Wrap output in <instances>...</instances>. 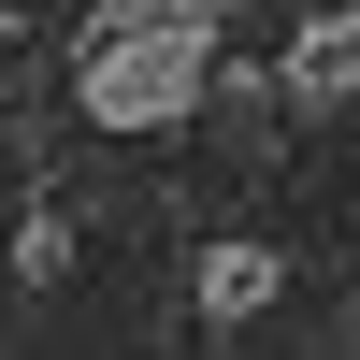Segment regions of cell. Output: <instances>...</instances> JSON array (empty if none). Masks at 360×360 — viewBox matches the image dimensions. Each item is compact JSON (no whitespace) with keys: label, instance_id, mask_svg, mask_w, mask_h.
<instances>
[{"label":"cell","instance_id":"cell-2","mask_svg":"<svg viewBox=\"0 0 360 360\" xmlns=\"http://www.w3.org/2000/svg\"><path fill=\"white\" fill-rule=\"evenodd\" d=\"M274 86H288V101H360V0H332V15H303V29H288Z\"/></svg>","mask_w":360,"mask_h":360},{"label":"cell","instance_id":"cell-3","mask_svg":"<svg viewBox=\"0 0 360 360\" xmlns=\"http://www.w3.org/2000/svg\"><path fill=\"white\" fill-rule=\"evenodd\" d=\"M274 245H202V317H217V332H245V317H274Z\"/></svg>","mask_w":360,"mask_h":360},{"label":"cell","instance_id":"cell-1","mask_svg":"<svg viewBox=\"0 0 360 360\" xmlns=\"http://www.w3.org/2000/svg\"><path fill=\"white\" fill-rule=\"evenodd\" d=\"M202 86H217V0H101L72 44L86 130H173Z\"/></svg>","mask_w":360,"mask_h":360}]
</instances>
